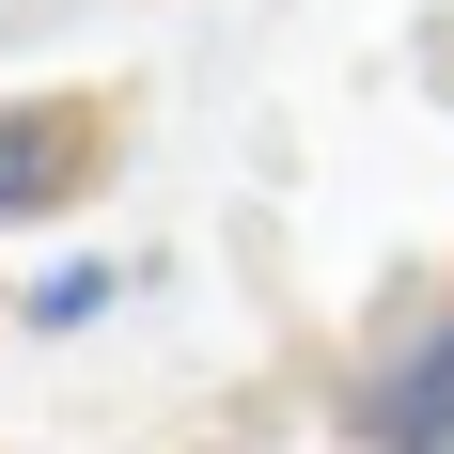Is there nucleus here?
Wrapping results in <instances>:
<instances>
[{
	"label": "nucleus",
	"mask_w": 454,
	"mask_h": 454,
	"mask_svg": "<svg viewBox=\"0 0 454 454\" xmlns=\"http://www.w3.org/2000/svg\"><path fill=\"white\" fill-rule=\"evenodd\" d=\"M94 173V126L79 110H0V204H63Z\"/></svg>",
	"instance_id": "obj_1"
},
{
	"label": "nucleus",
	"mask_w": 454,
	"mask_h": 454,
	"mask_svg": "<svg viewBox=\"0 0 454 454\" xmlns=\"http://www.w3.org/2000/svg\"><path fill=\"white\" fill-rule=\"evenodd\" d=\"M392 454H454V329L392 376Z\"/></svg>",
	"instance_id": "obj_2"
}]
</instances>
